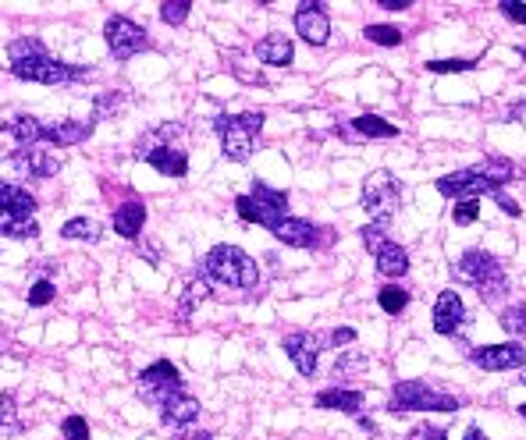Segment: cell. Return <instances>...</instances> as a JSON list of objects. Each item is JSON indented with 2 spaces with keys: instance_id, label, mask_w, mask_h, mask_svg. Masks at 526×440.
Listing matches in <instances>:
<instances>
[{
  "instance_id": "1",
  "label": "cell",
  "mask_w": 526,
  "mask_h": 440,
  "mask_svg": "<svg viewBox=\"0 0 526 440\" xmlns=\"http://www.w3.org/2000/svg\"><path fill=\"white\" fill-rule=\"evenodd\" d=\"M7 57H11V71L22 78V82H40V86H64V82H78V78H89L93 71L89 68H75V64H64L58 57L47 54V47L40 40H11L7 43Z\"/></svg>"
},
{
  "instance_id": "2",
  "label": "cell",
  "mask_w": 526,
  "mask_h": 440,
  "mask_svg": "<svg viewBox=\"0 0 526 440\" xmlns=\"http://www.w3.org/2000/svg\"><path fill=\"white\" fill-rule=\"evenodd\" d=\"M516 178V167L502 157H491L484 164L463 167V170H452L445 178L434 181V188L448 199H480V196H494L502 192V185H509Z\"/></svg>"
},
{
  "instance_id": "3",
  "label": "cell",
  "mask_w": 526,
  "mask_h": 440,
  "mask_svg": "<svg viewBox=\"0 0 526 440\" xmlns=\"http://www.w3.org/2000/svg\"><path fill=\"white\" fill-rule=\"evenodd\" d=\"M452 277L459 284H469L480 291L484 302H498L505 291H509V277H505V267L498 263V256L484 252V249H466L459 256V263H452Z\"/></svg>"
},
{
  "instance_id": "4",
  "label": "cell",
  "mask_w": 526,
  "mask_h": 440,
  "mask_svg": "<svg viewBox=\"0 0 526 440\" xmlns=\"http://www.w3.org/2000/svg\"><path fill=\"white\" fill-rule=\"evenodd\" d=\"M203 277L214 280V284H225V288H256L260 284V267L249 252H242L238 245H214L207 256H203Z\"/></svg>"
},
{
  "instance_id": "5",
  "label": "cell",
  "mask_w": 526,
  "mask_h": 440,
  "mask_svg": "<svg viewBox=\"0 0 526 440\" xmlns=\"http://www.w3.org/2000/svg\"><path fill=\"white\" fill-rule=\"evenodd\" d=\"M214 128L221 135V153L225 160H235V164H245L253 157V146H256V135L263 128V114L260 110H245L238 117H214Z\"/></svg>"
},
{
  "instance_id": "6",
  "label": "cell",
  "mask_w": 526,
  "mask_h": 440,
  "mask_svg": "<svg viewBox=\"0 0 526 440\" xmlns=\"http://www.w3.org/2000/svg\"><path fill=\"white\" fill-rule=\"evenodd\" d=\"M235 214L249 220V224H260V227L274 231L281 220L289 217V192L271 188L263 181H253V192L235 199Z\"/></svg>"
},
{
  "instance_id": "7",
  "label": "cell",
  "mask_w": 526,
  "mask_h": 440,
  "mask_svg": "<svg viewBox=\"0 0 526 440\" xmlns=\"http://www.w3.org/2000/svg\"><path fill=\"white\" fill-rule=\"evenodd\" d=\"M463 398L445 394L438 387L423 384V380H402L392 387V401L388 412H459Z\"/></svg>"
},
{
  "instance_id": "8",
  "label": "cell",
  "mask_w": 526,
  "mask_h": 440,
  "mask_svg": "<svg viewBox=\"0 0 526 440\" xmlns=\"http://www.w3.org/2000/svg\"><path fill=\"white\" fill-rule=\"evenodd\" d=\"M359 206L370 214V224H384L399 214L402 206V188L399 181L388 174V170H374L366 181H363V196H359Z\"/></svg>"
},
{
  "instance_id": "9",
  "label": "cell",
  "mask_w": 526,
  "mask_h": 440,
  "mask_svg": "<svg viewBox=\"0 0 526 440\" xmlns=\"http://www.w3.org/2000/svg\"><path fill=\"white\" fill-rule=\"evenodd\" d=\"M181 390H185L181 373H178L175 362H168V359H157L153 366H146L139 373V398L146 405H153V408H161L171 394H181Z\"/></svg>"
},
{
  "instance_id": "10",
  "label": "cell",
  "mask_w": 526,
  "mask_h": 440,
  "mask_svg": "<svg viewBox=\"0 0 526 440\" xmlns=\"http://www.w3.org/2000/svg\"><path fill=\"white\" fill-rule=\"evenodd\" d=\"M104 40H107V47H111L115 60H128V57L150 50V36H146V29L135 25V22L125 18V14H111V18L104 22Z\"/></svg>"
},
{
  "instance_id": "11",
  "label": "cell",
  "mask_w": 526,
  "mask_h": 440,
  "mask_svg": "<svg viewBox=\"0 0 526 440\" xmlns=\"http://www.w3.org/2000/svg\"><path fill=\"white\" fill-rule=\"evenodd\" d=\"M271 234L278 242L292 245V249H328V245H335V231L331 227H320V224H309V220H295V217H285Z\"/></svg>"
},
{
  "instance_id": "12",
  "label": "cell",
  "mask_w": 526,
  "mask_h": 440,
  "mask_svg": "<svg viewBox=\"0 0 526 440\" xmlns=\"http://www.w3.org/2000/svg\"><path fill=\"white\" fill-rule=\"evenodd\" d=\"M473 366H480L484 373H505V370H523L526 348L520 341H502V344H484L473 348Z\"/></svg>"
},
{
  "instance_id": "13",
  "label": "cell",
  "mask_w": 526,
  "mask_h": 440,
  "mask_svg": "<svg viewBox=\"0 0 526 440\" xmlns=\"http://www.w3.org/2000/svg\"><path fill=\"white\" fill-rule=\"evenodd\" d=\"M281 348H285V355L292 359L295 370H299L302 377H313V373H317V362H320V337H317V334L295 330V334H289V337L281 341Z\"/></svg>"
},
{
  "instance_id": "14",
  "label": "cell",
  "mask_w": 526,
  "mask_h": 440,
  "mask_svg": "<svg viewBox=\"0 0 526 440\" xmlns=\"http://www.w3.org/2000/svg\"><path fill=\"white\" fill-rule=\"evenodd\" d=\"M295 32L309 47H324L331 40V22L324 14V4H299V11H295Z\"/></svg>"
},
{
  "instance_id": "15",
  "label": "cell",
  "mask_w": 526,
  "mask_h": 440,
  "mask_svg": "<svg viewBox=\"0 0 526 440\" xmlns=\"http://www.w3.org/2000/svg\"><path fill=\"white\" fill-rule=\"evenodd\" d=\"M466 327V306L459 298V291H441L434 302V330L441 337H452Z\"/></svg>"
},
{
  "instance_id": "16",
  "label": "cell",
  "mask_w": 526,
  "mask_h": 440,
  "mask_svg": "<svg viewBox=\"0 0 526 440\" xmlns=\"http://www.w3.org/2000/svg\"><path fill=\"white\" fill-rule=\"evenodd\" d=\"M11 164L22 167L29 178H51V174H58L60 153L47 150V146H22V150L11 153Z\"/></svg>"
},
{
  "instance_id": "17",
  "label": "cell",
  "mask_w": 526,
  "mask_h": 440,
  "mask_svg": "<svg viewBox=\"0 0 526 440\" xmlns=\"http://www.w3.org/2000/svg\"><path fill=\"white\" fill-rule=\"evenodd\" d=\"M93 124L97 121H58V124H47L43 132V146H54V150H68V146H78L93 135Z\"/></svg>"
},
{
  "instance_id": "18",
  "label": "cell",
  "mask_w": 526,
  "mask_h": 440,
  "mask_svg": "<svg viewBox=\"0 0 526 440\" xmlns=\"http://www.w3.org/2000/svg\"><path fill=\"white\" fill-rule=\"evenodd\" d=\"M157 412H161V423H164V426H171V430H185V426L199 416V401H196L192 394L181 390V394H171Z\"/></svg>"
},
{
  "instance_id": "19",
  "label": "cell",
  "mask_w": 526,
  "mask_h": 440,
  "mask_svg": "<svg viewBox=\"0 0 526 440\" xmlns=\"http://www.w3.org/2000/svg\"><path fill=\"white\" fill-rule=\"evenodd\" d=\"M139 157L150 167H157L161 174H168V178H185L189 174V157L178 146H153V150H143Z\"/></svg>"
},
{
  "instance_id": "20",
  "label": "cell",
  "mask_w": 526,
  "mask_h": 440,
  "mask_svg": "<svg viewBox=\"0 0 526 440\" xmlns=\"http://www.w3.org/2000/svg\"><path fill=\"white\" fill-rule=\"evenodd\" d=\"M11 139H18V146H43V132H47V124L40 121V117H32V114H14L11 121H4L0 124Z\"/></svg>"
},
{
  "instance_id": "21",
  "label": "cell",
  "mask_w": 526,
  "mask_h": 440,
  "mask_svg": "<svg viewBox=\"0 0 526 440\" xmlns=\"http://www.w3.org/2000/svg\"><path fill=\"white\" fill-rule=\"evenodd\" d=\"M292 40L289 36H281V32H271V36H263L260 43H256V60L260 64H274V68H285V64H292Z\"/></svg>"
},
{
  "instance_id": "22",
  "label": "cell",
  "mask_w": 526,
  "mask_h": 440,
  "mask_svg": "<svg viewBox=\"0 0 526 440\" xmlns=\"http://www.w3.org/2000/svg\"><path fill=\"white\" fill-rule=\"evenodd\" d=\"M374 263H377V274L381 277H402L410 270V252L399 245V242H384L377 252H374Z\"/></svg>"
},
{
  "instance_id": "23",
  "label": "cell",
  "mask_w": 526,
  "mask_h": 440,
  "mask_svg": "<svg viewBox=\"0 0 526 440\" xmlns=\"http://www.w3.org/2000/svg\"><path fill=\"white\" fill-rule=\"evenodd\" d=\"M143 224H146V206L143 203H121L115 210V231L121 238H128V242H135L139 234H143Z\"/></svg>"
},
{
  "instance_id": "24",
  "label": "cell",
  "mask_w": 526,
  "mask_h": 440,
  "mask_svg": "<svg viewBox=\"0 0 526 440\" xmlns=\"http://www.w3.org/2000/svg\"><path fill=\"white\" fill-rule=\"evenodd\" d=\"M0 210H11L18 217H32L36 214V196L29 188H18L11 181H0Z\"/></svg>"
},
{
  "instance_id": "25",
  "label": "cell",
  "mask_w": 526,
  "mask_h": 440,
  "mask_svg": "<svg viewBox=\"0 0 526 440\" xmlns=\"http://www.w3.org/2000/svg\"><path fill=\"white\" fill-rule=\"evenodd\" d=\"M317 408H335V412L359 416V408H363V394H359V390H342V387H328V390L317 394Z\"/></svg>"
},
{
  "instance_id": "26",
  "label": "cell",
  "mask_w": 526,
  "mask_h": 440,
  "mask_svg": "<svg viewBox=\"0 0 526 440\" xmlns=\"http://www.w3.org/2000/svg\"><path fill=\"white\" fill-rule=\"evenodd\" d=\"M0 234L18 238V242H25V238H40V224H36L32 217H18V214H11V210H0Z\"/></svg>"
},
{
  "instance_id": "27",
  "label": "cell",
  "mask_w": 526,
  "mask_h": 440,
  "mask_svg": "<svg viewBox=\"0 0 526 440\" xmlns=\"http://www.w3.org/2000/svg\"><path fill=\"white\" fill-rule=\"evenodd\" d=\"M207 295H210V280H207V277H192V280L185 284V291H181V302H178V320L192 316V309H196L199 302H207Z\"/></svg>"
},
{
  "instance_id": "28",
  "label": "cell",
  "mask_w": 526,
  "mask_h": 440,
  "mask_svg": "<svg viewBox=\"0 0 526 440\" xmlns=\"http://www.w3.org/2000/svg\"><path fill=\"white\" fill-rule=\"evenodd\" d=\"M352 128H355L359 135H366V139H395V135H399V128L388 124V121L377 117V114H359V117L352 121Z\"/></svg>"
},
{
  "instance_id": "29",
  "label": "cell",
  "mask_w": 526,
  "mask_h": 440,
  "mask_svg": "<svg viewBox=\"0 0 526 440\" xmlns=\"http://www.w3.org/2000/svg\"><path fill=\"white\" fill-rule=\"evenodd\" d=\"M60 238H68V242H100V224L93 217H71L60 227Z\"/></svg>"
},
{
  "instance_id": "30",
  "label": "cell",
  "mask_w": 526,
  "mask_h": 440,
  "mask_svg": "<svg viewBox=\"0 0 526 440\" xmlns=\"http://www.w3.org/2000/svg\"><path fill=\"white\" fill-rule=\"evenodd\" d=\"M377 302H381V309H384L388 316H399V313L410 306V291L399 288V284H388V288L377 291Z\"/></svg>"
},
{
  "instance_id": "31",
  "label": "cell",
  "mask_w": 526,
  "mask_h": 440,
  "mask_svg": "<svg viewBox=\"0 0 526 440\" xmlns=\"http://www.w3.org/2000/svg\"><path fill=\"white\" fill-rule=\"evenodd\" d=\"M22 430V419H18V405H14V394H0V437H14Z\"/></svg>"
},
{
  "instance_id": "32",
  "label": "cell",
  "mask_w": 526,
  "mask_h": 440,
  "mask_svg": "<svg viewBox=\"0 0 526 440\" xmlns=\"http://www.w3.org/2000/svg\"><path fill=\"white\" fill-rule=\"evenodd\" d=\"M370 43H377V47H399L406 36L395 29V25H366V32H363Z\"/></svg>"
},
{
  "instance_id": "33",
  "label": "cell",
  "mask_w": 526,
  "mask_h": 440,
  "mask_svg": "<svg viewBox=\"0 0 526 440\" xmlns=\"http://www.w3.org/2000/svg\"><path fill=\"white\" fill-rule=\"evenodd\" d=\"M192 14V0H164L161 4V22L164 25H181Z\"/></svg>"
},
{
  "instance_id": "34",
  "label": "cell",
  "mask_w": 526,
  "mask_h": 440,
  "mask_svg": "<svg viewBox=\"0 0 526 440\" xmlns=\"http://www.w3.org/2000/svg\"><path fill=\"white\" fill-rule=\"evenodd\" d=\"M502 327L509 330V334H516V337H526V306H509V309H502V320H498Z\"/></svg>"
},
{
  "instance_id": "35",
  "label": "cell",
  "mask_w": 526,
  "mask_h": 440,
  "mask_svg": "<svg viewBox=\"0 0 526 440\" xmlns=\"http://www.w3.org/2000/svg\"><path fill=\"white\" fill-rule=\"evenodd\" d=\"M25 298H29V306L43 309V306H51V302L58 298V291H54V284H51L47 277H40V280H36V284L29 288V295H25Z\"/></svg>"
},
{
  "instance_id": "36",
  "label": "cell",
  "mask_w": 526,
  "mask_h": 440,
  "mask_svg": "<svg viewBox=\"0 0 526 440\" xmlns=\"http://www.w3.org/2000/svg\"><path fill=\"white\" fill-rule=\"evenodd\" d=\"M476 68V60H463V57H448V60H427V71H434V75H459V71H473Z\"/></svg>"
},
{
  "instance_id": "37",
  "label": "cell",
  "mask_w": 526,
  "mask_h": 440,
  "mask_svg": "<svg viewBox=\"0 0 526 440\" xmlns=\"http://www.w3.org/2000/svg\"><path fill=\"white\" fill-rule=\"evenodd\" d=\"M60 434H64V440H89V423H86V416H68V419L60 423Z\"/></svg>"
},
{
  "instance_id": "38",
  "label": "cell",
  "mask_w": 526,
  "mask_h": 440,
  "mask_svg": "<svg viewBox=\"0 0 526 440\" xmlns=\"http://www.w3.org/2000/svg\"><path fill=\"white\" fill-rule=\"evenodd\" d=\"M359 238H363V245L370 249V252H377L388 238H384V224H366V227H359Z\"/></svg>"
},
{
  "instance_id": "39",
  "label": "cell",
  "mask_w": 526,
  "mask_h": 440,
  "mask_svg": "<svg viewBox=\"0 0 526 440\" xmlns=\"http://www.w3.org/2000/svg\"><path fill=\"white\" fill-rule=\"evenodd\" d=\"M476 217H480V199H459L456 210H452L456 224H473Z\"/></svg>"
},
{
  "instance_id": "40",
  "label": "cell",
  "mask_w": 526,
  "mask_h": 440,
  "mask_svg": "<svg viewBox=\"0 0 526 440\" xmlns=\"http://www.w3.org/2000/svg\"><path fill=\"white\" fill-rule=\"evenodd\" d=\"M498 7H502V14H505L509 22H516V25H526V4H520V0H502Z\"/></svg>"
},
{
  "instance_id": "41",
  "label": "cell",
  "mask_w": 526,
  "mask_h": 440,
  "mask_svg": "<svg viewBox=\"0 0 526 440\" xmlns=\"http://www.w3.org/2000/svg\"><path fill=\"white\" fill-rule=\"evenodd\" d=\"M406 440H448V437H445V430H441V426H416Z\"/></svg>"
},
{
  "instance_id": "42",
  "label": "cell",
  "mask_w": 526,
  "mask_h": 440,
  "mask_svg": "<svg viewBox=\"0 0 526 440\" xmlns=\"http://www.w3.org/2000/svg\"><path fill=\"white\" fill-rule=\"evenodd\" d=\"M494 199H498L502 214H509V217H520V214H523V206H520L516 199H509V196H502V192H494Z\"/></svg>"
},
{
  "instance_id": "43",
  "label": "cell",
  "mask_w": 526,
  "mask_h": 440,
  "mask_svg": "<svg viewBox=\"0 0 526 440\" xmlns=\"http://www.w3.org/2000/svg\"><path fill=\"white\" fill-rule=\"evenodd\" d=\"M352 341H355V330H352V327H335V330H331V344H335V348L352 344Z\"/></svg>"
},
{
  "instance_id": "44",
  "label": "cell",
  "mask_w": 526,
  "mask_h": 440,
  "mask_svg": "<svg viewBox=\"0 0 526 440\" xmlns=\"http://www.w3.org/2000/svg\"><path fill=\"white\" fill-rule=\"evenodd\" d=\"M377 7H384V11H406V7H412V0H377Z\"/></svg>"
},
{
  "instance_id": "45",
  "label": "cell",
  "mask_w": 526,
  "mask_h": 440,
  "mask_svg": "<svg viewBox=\"0 0 526 440\" xmlns=\"http://www.w3.org/2000/svg\"><path fill=\"white\" fill-rule=\"evenodd\" d=\"M463 440H487V434H484L480 426H469L466 434H463Z\"/></svg>"
},
{
  "instance_id": "46",
  "label": "cell",
  "mask_w": 526,
  "mask_h": 440,
  "mask_svg": "<svg viewBox=\"0 0 526 440\" xmlns=\"http://www.w3.org/2000/svg\"><path fill=\"white\" fill-rule=\"evenodd\" d=\"M192 440H217V437H214L210 430H199V434H196V437H192Z\"/></svg>"
},
{
  "instance_id": "47",
  "label": "cell",
  "mask_w": 526,
  "mask_h": 440,
  "mask_svg": "<svg viewBox=\"0 0 526 440\" xmlns=\"http://www.w3.org/2000/svg\"><path fill=\"white\" fill-rule=\"evenodd\" d=\"M520 416H523V419H526V405H520Z\"/></svg>"
},
{
  "instance_id": "48",
  "label": "cell",
  "mask_w": 526,
  "mask_h": 440,
  "mask_svg": "<svg viewBox=\"0 0 526 440\" xmlns=\"http://www.w3.org/2000/svg\"><path fill=\"white\" fill-rule=\"evenodd\" d=\"M520 57H526V50H520Z\"/></svg>"
},
{
  "instance_id": "49",
  "label": "cell",
  "mask_w": 526,
  "mask_h": 440,
  "mask_svg": "<svg viewBox=\"0 0 526 440\" xmlns=\"http://www.w3.org/2000/svg\"><path fill=\"white\" fill-rule=\"evenodd\" d=\"M520 380H523V387H526V377H520Z\"/></svg>"
}]
</instances>
